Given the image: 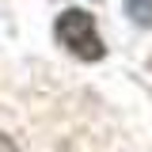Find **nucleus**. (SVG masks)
Segmentation results:
<instances>
[{
	"label": "nucleus",
	"mask_w": 152,
	"mask_h": 152,
	"mask_svg": "<svg viewBox=\"0 0 152 152\" xmlns=\"http://www.w3.org/2000/svg\"><path fill=\"white\" fill-rule=\"evenodd\" d=\"M53 34H57V42L72 57H80V61H99V57H103V42H99L91 12H80V8L61 12L57 23H53Z\"/></svg>",
	"instance_id": "1"
},
{
	"label": "nucleus",
	"mask_w": 152,
	"mask_h": 152,
	"mask_svg": "<svg viewBox=\"0 0 152 152\" xmlns=\"http://www.w3.org/2000/svg\"><path fill=\"white\" fill-rule=\"evenodd\" d=\"M126 12H129L133 23L141 27H152V0H126Z\"/></svg>",
	"instance_id": "2"
},
{
	"label": "nucleus",
	"mask_w": 152,
	"mask_h": 152,
	"mask_svg": "<svg viewBox=\"0 0 152 152\" xmlns=\"http://www.w3.org/2000/svg\"><path fill=\"white\" fill-rule=\"evenodd\" d=\"M0 152H15V145H12V137H4V133H0Z\"/></svg>",
	"instance_id": "3"
}]
</instances>
